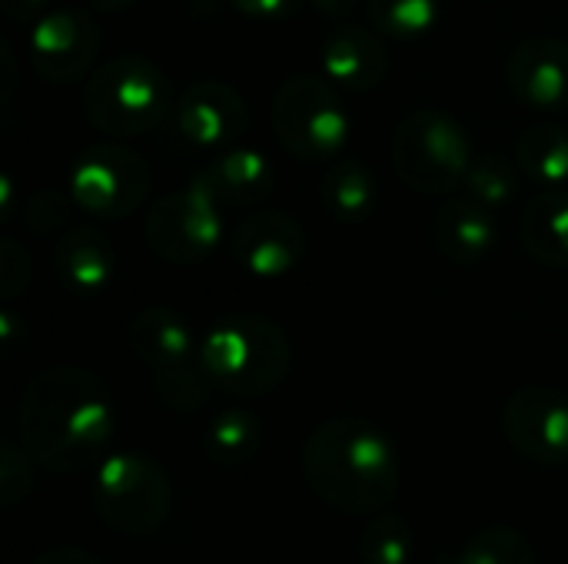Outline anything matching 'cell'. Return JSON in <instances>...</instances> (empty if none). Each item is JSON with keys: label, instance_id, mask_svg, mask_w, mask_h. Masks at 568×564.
Masks as SVG:
<instances>
[{"label": "cell", "instance_id": "21", "mask_svg": "<svg viewBox=\"0 0 568 564\" xmlns=\"http://www.w3.org/2000/svg\"><path fill=\"white\" fill-rule=\"evenodd\" d=\"M326 213L339 223H363L376 206V176L363 160H336L320 183Z\"/></svg>", "mask_w": 568, "mask_h": 564}, {"label": "cell", "instance_id": "15", "mask_svg": "<svg viewBox=\"0 0 568 564\" xmlns=\"http://www.w3.org/2000/svg\"><path fill=\"white\" fill-rule=\"evenodd\" d=\"M176 126L196 146H230L246 133L250 110L230 83L203 80L176 100Z\"/></svg>", "mask_w": 568, "mask_h": 564}, {"label": "cell", "instance_id": "4", "mask_svg": "<svg viewBox=\"0 0 568 564\" xmlns=\"http://www.w3.org/2000/svg\"><path fill=\"white\" fill-rule=\"evenodd\" d=\"M173 103L170 76L146 57H113L83 83V113L106 136L153 130Z\"/></svg>", "mask_w": 568, "mask_h": 564}, {"label": "cell", "instance_id": "12", "mask_svg": "<svg viewBox=\"0 0 568 564\" xmlns=\"http://www.w3.org/2000/svg\"><path fill=\"white\" fill-rule=\"evenodd\" d=\"M100 53V27L87 10H50L43 13L27 43L30 66L47 83H77Z\"/></svg>", "mask_w": 568, "mask_h": 564}, {"label": "cell", "instance_id": "26", "mask_svg": "<svg viewBox=\"0 0 568 564\" xmlns=\"http://www.w3.org/2000/svg\"><path fill=\"white\" fill-rule=\"evenodd\" d=\"M366 10L379 33L413 40L433 30L439 17V0H369Z\"/></svg>", "mask_w": 568, "mask_h": 564}, {"label": "cell", "instance_id": "28", "mask_svg": "<svg viewBox=\"0 0 568 564\" xmlns=\"http://www.w3.org/2000/svg\"><path fill=\"white\" fill-rule=\"evenodd\" d=\"M33 489V455L23 442L0 445V509H17Z\"/></svg>", "mask_w": 568, "mask_h": 564}, {"label": "cell", "instance_id": "24", "mask_svg": "<svg viewBox=\"0 0 568 564\" xmlns=\"http://www.w3.org/2000/svg\"><path fill=\"white\" fill-rule=\"evenodd\" d=\"M453 564H536V552L523 532L509 525H489L459 548Z\"/></svg>", "mask_w": 568, "mask_h": 564}, {"label": "cell", "instance_id": "3", "mask_svg": "<svg viewBox=\"0 0 568 564\" xmlns=\"http://www.w3.org/2000/svg\"><path fill=\"white\" fill-rule=\"evenodd\" d=\"M200 359L216 389L253 399L283 386L293 369V346L273 319L240 312L203 336Z\"/></svg>", "mask_w": 568, "mask_h": 564}, {"label": "cell", "instance_id": "29", "mask_svg": "<svg viewBox=\"0 0 568 564\" xmlns=\"http://www.w3.org/2000/svg\"><path fill=\"white\" fill-rule=\"evenodd\" d=\"M67 216H70V206L57 189H37L23 203V219L37 236H50L53 229L67 223Z\"/></svg>", "mask_w": 568, "mask_h": 564}, {"label": "cell", "instance_id": "37", "mask_svg": "<svg viewBox=\"0 0 568 564\" xmlns=\"http://www.w3.org/2000/svg\"><path fill=\"white\" fill-rule=\"evenodd\" d=\"M97 10H106V13H120V10H130L136 0H90Z\"/></svg>", "mask_w": 568, "mask_h": 564}, {"label": "cell", "instance_id": "23", "mask_svg": "<svg viewBox=\"0 0 568 564\" xmlns=\"http://www.w3.org/2000/svg\"><path fill=\"white\" fill-rule=\"evenodd\" d=\"M516 156H519V166L523 173L539 183L542 189H559L568 183V133L552 126V123H542V126H532L519 136V146H516Z\"/></svg>", "mask_w": 568, "mask_h": 564}, {"label": "cell", "instance_id": "35", "mask_svg": "<svg viewBox=\"0 0 568 564\" xmlns=\"http://www.w3.org/2000/svg\"><path fill=\"white\" fill-rule=\"evenodd\" d=\"M310 3L326 17H346L356 7V0H310Z\"/></svg>", "mask_w": 568, "mask_h": 564}, {"label": "cell", "instance_id": "14", "mask_svg": "<svg viewBox=\"0 0 568 564\" xmlns=\"http://www.w3.org/2000/svg\"><path fill=\"white\" fill-rule=\"evenodd\" d=\"M509 90L532 110L568 106V43L559 37H529L506 63Z\"/></svg>", "mask_w": 568, "mask_h": 564}, {"label": "cell", "instance_id": "32", "mask_svg": "<svg viewBox=\"0 0 568 564\" xmlns=\"http://www.w3.org/2000/svg\"><path fill=\"white\" fill-rule=\"evenodd\" d=\"M13 86H17V57H13L10 43L0 40V106L10 103Z\"/></svg>", "mask_w": 568, "mask_h": 564}, {"label": "cell", "instance_id": "20", "mask_svg": "<svg viewBox=\"0 0 568 564\" xmlns=\"http://www.w3.org/2000/svg\"><path fill=\"white\" fill-rule=\"evenodd\" d=\"M526 249L542 266H568V189H542L519 219Z\"/></svg>", "mask_w": 568, "mask_h": 564}, {"label": "cell", "instance_id": "17", "mask_svg": "<svg viewBox=\"0 0 568 564\" xmlns=\"http://www.w3.org/2000/svg\"><path fill=\"white\" fill-rule=\"evenodd\" d=\"M320 63H323V76L346 90H373L386 80L389 70L383 40L363 27L333 30L323 40Z\"/></svg>", "mask_w": 568, "mask_h": 564}, {"label": "cell", "instance_id": "10", "mask_svg": "<svg viewBox=\"0 0 568 564\" xmlns=\"http://www.w3.org/2000/svg\"><path fill=\"white\" fill-rule=\"evenodd\" d=\"M143 236H146V246L173 266L200 263L203 256L216 249L223 236L220 203L193 176L190 186L173 189L153 203L143 223Z\"/></svg>", "mask_w": 568, "mask_h": 564}, {"label": "cell", "instance_id": "7", "mask_svg": "<svg viewBox=\"0 0 568 564\" xmlns=\"http://www.w3.org/2000/svg\"><path fill=\"white\" fill-rule=\"evenodd\" d=\"M393 166L409 189L443 196L466 183L473 166L469 133L443 110H416L396 126Z\"/></svg>", "mask_w": 568, "mask_h": 564}, {"label": "cell", "instance_id": "13", "mask_svg": "<svg viewBox=\"0 0 568 564\" xmlns=\"http://www.w3.org/2000/svg\"><path fill=\"white\" fill-rule=\"evenodd\" d=\"M233 259L260 279H276L293 273L306 256V229L286 213L246 216L233 239Z\"/></svg>", "mask_w": 568, "mask_h": 564}, {"label": "cell", "instance_id": "9", "mask_svg": "<svg viewBox=\"0 0 568 564\" xmlns=\"http://www.w3.org/2000/svg\"><path fill=\"white\" fill-rule=\"evenodd\" d=\"M150 163L123 143L87 146L70 170V199L100 219L130 216L150 193Z\"/></svg>", "mask_w": 568, "mask_h": 564}, {"label": "cell", "instance_id": "31", "mask_svg": "<svg viewBox=\"0 0 568 564\" xmlns=\"http://www.w3.org/2000/svg\"><path fill=\"white\" fill-rule=\"evenodd\" d=\"M230 3L253 20H280L286 13H293L300 0H230Z\"/></svg>", "mask_w": 568, "mask_h": 564}, {"label": "cell", "instance_id": "25", "mask_svg": "<svg viewBox=\"0 0 568 564\" xmlns=\"http://www.w3.org/2000/svg\"><path fill=\"white\" fill-rule=\"evenodd\" d=\"M413 525L403 515H376L359 535L363 564H409L413 558Z\"/></svg>", "mask_w": 568, "mask_h": 564}, {"label": "cell", "instance_id": "33", "mask_svg": "<svg viewBox=\"0 0 568 564\" xmlns=\"http://www.w3.org/2000/svg\"><path fill=\"white\" fill-rule=\"evenodd\" d=\"M50 0H0V10L3 17L17 20V23H27V20H40L47 13Z\"/></svg>", "mask_w": 568, "mask_h": 564}, {"label": "cell", "instance_id": "27", "mask_svg": "<svg viewBox=\"0 0 568 564\" xmlns=\"http://www.w3.org/2000/svg\"><path fill=\"white\" fill-rule=\"evenodd\" d=\"M466 189L473 199H479L483 206L496 209L503 203H509L519 189V173L516 166L499 156V153H479L473 156V166L466 173Z\"/></svg>", "mask_w": 568, "mask_h": 564}, {"label": "cell", "instance_id": "34", "mask_svg": "<svg viewBox=\"0 0 568 564\" xmlns=\"http://www.w3.org/2000/svg\"><path fill=\"white\" fill-rule=\"evenodd\" d=\"M30 564H103L100 558H93L90 552H83V548H70V545H63V548H47V552H40L37 558Z\"/></svg>", "mask_w": 568, "mask_h": 564}, {"label": "cell", "instance_id": "18", "mask_svg": "<svg viewBox=\"0 0 568 564\" xmlns=\"http://www.w3.org/2000/svg\"><path fill=\"white\" fill-rule=\"evenodd\" d=\"M53 269L73 296H97L110 286L116 256L103 233H97L93 226H77L57 239Z\"/></svg>", "mask_w": 568, "mask_h": 564}, {"label": "cell", "instance_id": "19", "mask_svg": "<svg viewBox=\"0 0 568 564\" xmlns=\"http://www.w3.org/2000/svg\"><path fill=\"white\" fill-rule=\"evenodd\" d=\"M220 206H256L273 193V166L260 150L236 146L196 173Z\"/></svg>", "mask_w": 568, "mask_h": 564}, {"label": "cell", "instance_id": "1", "mask_svg": "<svg viewBox=\"0 0 568 564\" xmlns=\"http://www.w3.org/2000/svg\"><path fill=\"white\" fill-rule=\"evenodd\" d=\"M17 432L23 449L47 472L70 475L97 469L113 439L110 392L87 369H43L23 389Z\"/></svg>", "mask_w": 568, "mask_h": 564}, {"label": "cell", "instance_id": "11", "mask_svg": "<svg viewBox=\"0 0 568 564\" xmlns=\"http://www.w3.org/2000/svg\"><path fill=\"white\" fill-rule=\"evenodd\" d=\"M509 445L539 465L568 462V396L549 386H523L503 409Z\"/></svg>", "mask_w": 568, "mask_h": 564}, {"label": "cell", "instance_id": "22", "mask_svg": "<svg viewBox=\"0 0 568 564\" xmlns=\"http://www.w3.org/2000/svg\"><path fill=\"white\" fill-rule=\"evenodd\" d=\"M203 445L220 469H243L263 449V422L246 409H223L206 425Z\"/></svg>", "mask_w": 568, "mask_h": 564}, {"label": "cell", "instance_id": "30", "mask_svg": "<svg viewBox=\"0 0 568 564\" xmlns=\"http://www.w3.org/2000/svg\"><path fill=\"white\" fill-rule=\"evenodd\" d=\"M30 286V253L13 239H0V296L17 299Z\"/></svg>", "mask_w": 568, "mask_h": 564}, {"label": "cell", "instance_id": "8", "mask_svg": "<svg viewBox=\"0 0 568 564\" xmlns=\"http://www.w3.org/2000/svg\"><path fill=\"white\" fill-rule=\"evenodd\" d=\"M273 133L280 146L306 163L333 160L349 136V116L329 80L290 76L273 96Z\"/></svg>", "mask_w": 568, "mask_h": 564}, {"label": "cell", "instance_id": "2", "mask_svg": "<svg viewBox=\"0 0 568 564\" xmlns=\"http://www.w3.org/2000/svg\"><path fill=\"white\" fill-rule=\"evenodd\" d=\"M303 475L320 502L343 515H373L399 492V455L389 435L359 416L316 425L303 445Z\"/></svg>", "mask_w": 568, "mask_h": 564}, {"label": "cell", "instance_id": "6", "mask_svg": "<svg viewBox=\"0 0 568 564\" xmlns=\"http://www.w3.org/2000/svg\"><path fill=\"white\" fill-rule=\"evenodd\" d=\"M90 499L106 529L126 539H150L170 515L173 489L166 472L150 455L113 452L97 465Z\"/></svg>", "mask_w": 568, "mask_h": 564}, {"label": "cell", "instance_id": "5", "mask_svg": "<svg viewBox=\"0 0 568 564\" xmlns=\"http://www.w3.org/2000/svg\"><path fill=\"white\" fill-rule=\"evenodd\" d=\"M130 346L150 369L156 396L176 412H196L210 399V376L193 346L190 322L163 306H150L130 322Z\"/></svg>", "mask_w": 568, "mask_h": 564}, {"label": "cell", "instance_id": "36", "mask_svg": "<svg viewBox=\"0 0 568 564\" xmlns=\"http://www.w3.org/2000/svg\"><path fill=\"white\" fill-rule=\"evenodd\" d=\"M10 196H13V186H10V180L3 176L0 180V219H10L13 213H10Z\"/></svg>", "mask_w": 568, "mask_h": 564}, {"label": "cell", "instance_id": "16", "mask_svg": "<svg viewBox=\"0 0 568 564\" xmlns=\"http://www.w3.org/2000/svg\"><path fill=\"white\" fill-rule=\"evenodd\" d=\"M496 239H499V226H496L493 209L473 196L443 203L433 219L436 249L449 263H459V266H473L486 259L496 249Z\"/></svg>", "mask_w": 568, "mask_h": 564}]
</instances>
